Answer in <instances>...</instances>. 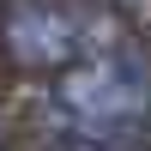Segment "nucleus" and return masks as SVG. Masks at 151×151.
<instances>
[{"mask_svg":"<svg viewBox=\"0 0 151 151\" xmlns=\"http://www.w3.org/2000/svg\"><path fill=\"white\" fill-rule=\"evenodd\" d=\"M42 121L55 133V145L139 151L145 127H151V48L139 36H121V42L85 55L48 91Z\"/></svg>","mask_w":151,"mask_h":151,"instance_id":"nucleus-1","label":"nucleus"},{"mask_svg":"<svg viewBox=\"0 0 151 151\" xmlns=\"http://www.w3.org/2000/svg\"><path fill=\"white\" fill-rule=\"evenodd\" d=\"M55 151H85V145H55Z\"/></svg>","mask_w":151,"mask_h":151,"instance_id":"nucleus-3","label":"nucleus"},{"mask_svg":"<svg viewBox=\"0 0 151 151\" xmlns=\"http://www.w3.org/2000/svg\"><path fill=\"white\" fill-rule=\"evenodd\" d=\"M121 36L127 30L97 0H6L0 6V55L18 73H67Z\"/></svg>","mask_w":151,"mask_h":151,"instance_id":"nucleus-2","label":"nucleus"}]
</instances>
